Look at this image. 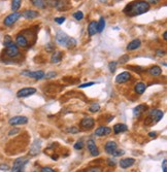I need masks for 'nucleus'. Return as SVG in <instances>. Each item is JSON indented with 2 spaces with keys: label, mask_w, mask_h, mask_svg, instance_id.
<instances>
[{
  "label": "nucleus",
  "mask_w": 167,
  "mask_h": 172,
  "mask_svg": "<svg viewBox=\"0 0 167 172\" xmlns=\"http://www.w3.org/2000/svg\"><path fill=\"white\" fill-rule=\"evenodd\" d=\"M95 85V83L94 81H91V83H83V85L80 86L81 89H83V88H87V87H91V86H94Z\"/></svg>",
  "instance_id": "obj_44"
},
{
  "label": "nucleus",
  "mask_w": 167,
  "mask_h": 172,
  "mask_svg": "<svg viewBox=\"0 0 167 172\" xmlns=\"http://www.w3.org/2000/svg\"><path fill=\"white\" fill-rule=\"evenodd\" d=\"M99 1H100V2H105L106 0H99Z\"/></svg>",
  "instance_id": "obj_54"
},
{
  "label": "nucleus",
  "mask_w": 167,
  "mask_h": 172,
  "mask_svg": "<svg viewBox=\"0 0 167 172\" xmlns=\"http://www.w3.org/2000/svg\"><path fill=\"white\" fill-rule=\"evenodd\" d=\"M156 135H157V133H156V132H150V133H149L150 137H156Z\"/></svg>",
  "instance_id": "obj_51"
},
{
  "label": "nucleus",
  "mask_w": 167,
  "mask_h": 172,
  "mask_svg": "<svg viewBox=\"0 0 167 172\" xmlns=\"http://www.w3.org/2000/svg\"><path fill=\"white\" fill-rule=\"evenodd\" d=\"M164 115V112L160 109H153L149 112V115L148 117L145 119V125H149V126H152V125H155L157 124L158 122H160L162 119Z\"/></svg>",
  "instance_id": "obj_2"
},
{
  "label": "nucleus",
  "mask_w": 167,
  "mask_h": 172,
  "mask_svg": "<svg viewBox=\"0 0 167 172\" xmlns=\"http://www.w3.org/2000/svg\"><path fill=\"white\" fill-rule=\"evenodd\" d=\"M114 134H120L123 133V132H126L128 130V127H127L125 124H116L112 128Z\"/></svg>",
  "instance_id": "obj_23"
},
{
  "label": "nucleus",
  "mask_w": 167,
  "mask_h": 172,
  "mask_svg": "<svg viewBox=\"0 0 167 172\" xmlns=\"http://www.w3.org/2000/svg\"><path fill=\"white\" fill-rule=\"evenodd\" d=\"M100 110V105L98 103H92L89 107L90 112H98Z\"/></svg>",
  "instance_id": "obj_31"
},
{
  "label": "nucleus",
  "mask_w": 167,
  "mask_h": 172,
  "mask_svg": "<svg viewBox=\"0 0 167 172\" xmlns=\"http://www.w3.org/2000/svg\"><path fill=\"white\" fill-rule=\"evenodd\" d=\"M84 148V142L82 141V140H80V141H76V144H74V148L78 150H82V148Z\"/></svg>",
  "instance_id": "obj_38"
},
{
  "label": "nucleus",
  "mask_w": 167,
  "mask_h": 172,
  "mask_svg": "<svg viewBox=\"0 0 167 172\" xmlns=\"http://www.w3.org/2000/svg\"><path fill=\"white\" fill-rule=\"evenodd\" d=\"M36 93V89L35 88H23V89L19 90L17 92V97L18 98H26L29 96L33 95V94Z\"/></svg>",
  "instance_id": "obj_7"
},
{
  "label": "nucleus",
  "mask_w": 167,
  "mask_h": 172,
  "mask_svg": "<svg viewBox=\"0 0 167 172\" xmlns=\"http://www.w3.org/2000/svg\"><path fill=\"white\" fill-rule=\"evenodd\" d=\"M107 164H108V166L114 167V166H116L117 162H116V160H114V159H108V160H107Z\"/></svg>",
  "instance_id": "obj_42"
},
{
  "label": "nucleus",
  "mask_w": 167,
  "mask_h": 172,
  "mask_svg": "<svg viewBox=\"0 0 167 172\" xmlns=\"http://www.w3.org/2000/svg\"><path fill=\"white\" fill-rule=\"evenodd\" d=\"M135 92H136V94H138V95H143V93H145V89H147V85H145V83H137L136 85H135Z\"/></svg>",
  "instance_id": "obj_24"
},
{
  "label": "nucleus",
  "mask_w": 167,
  "mask_h": 172,
  "mask_svg": "<svg viewBox=\"0 0 167 172\" xmlns=\"http://www.w3.org/2000/svg\"><path fill=\"white\" fill-rule=\"evenodd\" d=\"M16 43L20 47H28V40L23 34H18L16 37Z\"/></svg>",
  "instance_id": "obj_15"
},
{
  "label": "nucleus",
  "mask_w": 167,
  "mask_h": 172,
  "mask_svg": "<svg viewBox=\"0 0 167 172\" xmlns=\"http://www.w3.org/2000/svg\"><path fill=\"white\" fill-rule=\"evenodd\" d=\"M95 125V121H94L93 117H85L81 121V127L83 129H86V130H89V129H92Z\"/></svg>",
  "instance_id": "obj_12"
},
{
  "label": "nucleus",
  "mask_w": 167,
  "mask_h": 172,
  "mask_svg": "<svg viewBox=\"0 0 167 172\" xmlns=\"http://www.w3.org/2000/svg\"><path fill=\"white\" fill-rule=\"evenodd\" d=\"M9 169V166L7 164H1L0 165V170H8Z\"/></svg>",
  "instance_id": "obj_46"
},
{
  "label": "nucleus",
  "mask_w": 167,
  "mask_h": 172,
  "mask_svg": "<svg viewBox=\"0 0 167 172\" xmlns=\"http://www.w3.org/2000/svg\"><path fill=\"white\" fill-rule=\"evenodd\" d=\"M19 54H20L19 47L17 45H14V42L5 47V55L7 56L8 58H14V57H17V56H19Z\"/></svg>",
  "instance_id": "obj_6"
},
{
  "label": "nucleus",
  "mask_w": 167,
  "mask_h": 172,
  "mask_svg": "<svg viewBox=\"0 0 167 172\" xmlns=\"http://www.w3.org/2000/svg\"><path fill=\"white\" fill-rule=\"evenodd\" d=\"M22 16H23V18H25L26 20H33V19L38 17V12H37L36 10L27 9V10H25V12H23Z\"/></svg>",
  "instance_id": "obj_18"
},
{
  "label": "nucleus",
  "mask_w": 167,
  "mask_h": 172,
  "mask_svg": "<svg viewBox=\"0 0 167 172\" xmlns=\"http://www.w3.org/2000/svg\"><path fill=\"white\" fill-rule=\"evenodd\" d=\"M147 109H148L147 105H145V104H139V105H137L136 107L133 109V117H139Z\"/></svg>",
  "instance_id": "obj_17"
},
{
  "label": "nucleus",
  "mask_w": 167,
  "mask_h": 172,
  "mask_svg": "<svg viewBox=\"0 0 167 172\" xmlns=\"http://www.w3.org/2000/svg\"><path fill=\"white\" fill-rule=\"evenodd\" d=\"M130 77H131V74L129 72H127V71H125V72H122V73H120L119 75H117V77H116V83H127V81L130 79Z\"/></svg>",
  "instance_id": "obj_13"
},
{
  "label": "nucleus",
  "mask_w": 167,
  "mask_h": 172,
  "mask_svg": "<svg viewBox=\"0 0 167 172\" xmlns=\"http://www.w3.org/2000/svg\"><path fill=\"white\" fill-rule=\"evenodd\" d=\"M149 73L151 75H153V76H158V75H160L162 73V69L160 68L159 66H153L151 67V68L149 69Z\"/></svg>",
  "instance_id": "obj_26"
},
{
  "label": "nucleus",
  "mask_w": 167,
  "mask_h": 172,
  "mask_svg": "<svg viewBox=\"0 0 167 172\" xmlns=\"http://www.w3.org/2000/svg\"><path fill=\"white\" fill-rule=\"evenodd\" d=\"M150 8H151V5L145 0H135L127 4L123 9V12L128 17H136L145 14L147 12H149Z\"/></svg>",
  "instance_id": "obj_1"
},
{
  "label": "nucleus",
  "mask_w": 167,
  "mask_h": 172,
  "mask_svg": "<svg viewBox=\"0 0 167 172\" xmlns=\"http://www.w3.org/2000/svg\"><path fill=\"white\" fill-rule=\"evenodd\" d=\"M129 60H130V57H129L128 55H123L122 57L120 58V60H119V63H120V64H125V63H127Z\"/></svg>",
  "instance_id": "obj_34"
},
{
  "label": "nucleus",
  "mask_w": 167,
  "mask_h": 172,
  "mask_svg": "<svg viewBox=\"0 0 167 172\" xmlns=\"http://www.w3.org/2000/svg\"><path fill=\"white\" fill-rule=\"evenodd\" d=\"M19 132H20V129H18V128H12V129L8 132V136H14V135H16L17 133H19Z\"/></svg>",
  "instance_id": "obj_41"
},
{
  "label": "nucleus",
  "mask_w": 167,
  "mask_h": 172,
  "mask_svg": "<svg viewBox=\"0 0 167 172\" xmlns=\"http://www.w3.org/2000/svg\"><path fill=\"white\" fill-rule=\"evenodd\" d=\"M68 38H69V36H68L65 32H63L62 30H59L56 33V41H57L60 45H64V47H65Z\"/></svg>",
  "instance_id": "obj_9"
},
{
  "label": "nucleus",
  "mask_w": 167,
  "mask_h": 172,
  "mask_svg": "<svg viewBox=\"0 0 167 172\" xmlns=\"http://www.w3.org/2000/svg\"><path fill=\"white\" fill-rule=\"evenodd\" d=\"M159 1L160 0H148V3H151V4H157V3H159Z\"/></svg>",
  "instance_id": "obj_49"
},
{
  "label": "nucleus",
  "mask_w": 167,
  "mask_h": 172,
  "mask_svg": "<svg viewBox=\"0 0 167 172\" xmlns=\"http://www.w3.org/2000/svg\"><path fill=\"white\" fill-rule=\"evenodd\" d=\"M157 55L158 56H165V52L161 51V50H158V51H157Z\"/></svg>",
  "instance_id": "obj_50"
},
{
  "label": "nucleus",
  "mask_w": 167,
  "mask_h": 172,
  "mask_svg": "<svg viewBox=\"0 0 167 172\" xmlns=\"http://www.w3.org/2000/svg\"><path fill=\"white\" fill-rule=\"evenodd\" d=\"M12 37L9 36V35H5V37H4V40H3V45L4 47H8L9 45H12Z\"/></svg>",
  "instance_id": "obj_32"
},
{
  "label": "nucleus",
  "mask_w": 167,
  "mask_h": 172,
  "mask_svg": "<svg viewBox=\"0 0 167 172\" xmlns=\"http://www.w3.org/2000/svg\"><path fill=\"white\" fill-rule=\"evenodd\" d=\"M28 123V117H23V115H16V117H12L8 121V124L10 126H18V125H25Z\"/></svg>",
  "instance_id": "obj_8"
},
{
  "label": "nucleus",
  "mask_w": 167,
  "mask_h": 172,
  "mask_svg": "<svg viewBox=\"0 0 167 172\" xmlns=\"http://www.w3.org/2000/svg\"><path fill=\"white\" fill-rule=\"evenodd\" d=\"M96 33H97V22L92 21L88 25V34H89V36H93Z\"/></svg>",
  "instance_id": "obj_22"
},
{
  "label": "nucleus",
  "mask_w": 167,
  "mask_h": 172,
  "mask_svg": "<svg viewBox=\"0 0 167 172\" xmlns=\"http://www.w3.org/2000/svg\"><path fill=\"white\" fill-rule=\"evenodd\" d=\"M21 1L22 0H12V10L17 12L21 6Z\"/></svg>",
  "instance_id": "obj_30"
},
{
  "label": "nucleus",
  "mask_w": 167,
  "mask_h": 172,
  "mask_svg": "<svg viewBox=\"0 0 167 172\" xmlns=\"http://www.w3.org/2000/svg\"><path fill=\"white\" fill-rule=\"evenodd\" d=\"M73 18L76 19V20H78V21H81V20H83L84 19V14L82 12H74L73 14Z\"/></svg>",
  "instance_id": "obj_35"
},
{
  "label": "nucleus",
  "mask_w": 167,
  "mask_h": 172,
  "mask_svg": "<svg viewBox=\"0 0 167 172\" xmlns=\"http://www.w3.org/2000/svg\"><path fill=\"white\" fill-rule=\"evenodd\" d=\"M87 148L88 150L90 152L92 157H97L99 156V150H98V148L96 146V143L93 139H89L87 142Z\"/></svg>",
  "instance_id": "obj_10"
},
{
  "label": "nucleus",
  "mask_w": 167,
  "mask_h": 172,
  "mask_svg": "<svg viewBox=\"0 0 167 172\" xmlns=\"http://www.w3.org/2000/svg\"><path fill=\"white\" fill-rule=\"evenodd\" d=\"M31 2L37 8H45V5H47L45 0H31Z\"/></svg>",
  "instance_id": "obj_28"
},
{
  "label": "nucleus",
  "mask_w": 167,
  "mask_h": 172,
  "mask_svg": "<svg viewBox=\"0 0 167 172\" xmlns=\"http://www.w3.org/2000/svg\"><path fill=\"white\" fill-rule=\"evenodd\" d=\"M40 148H41V140L36 139L30 146V153H29L30 156L34 157L36 155H38L39 152H40Z\"/></svg>",
  "instance_id": "obj_11"
},
{
  "label": "nucleus",
  "mask_w": 167,
  "mask_h": 172,
  "mask_svg": "<svg viewBox=\"0 0 167 172\" xmlns=\"http://www.w3.org/2000/svg\"><path fill=\"white\" fill-rule=\"evenodd\" d=\"M140 45H141L140 39H133L132 41H130V42L128 43V45H127V50H128V51H134V50L139 49Z\"/></svg>",
  "instance_id": "obj_21"
},
{
  "label": "nucleus",
  "mask_w": 167,
  "mask_h": 172,
  "mask_svg": "<svg viewBox=\"0 0 167 172\" xmlns=\"http://www.w3.org/2000/svg\"><path fill=\"white\" fill-rule=\"evenodd\" d=\"M163 39H164V40H166V39H167V32H166V31L163 33Z\"/></svg>",
  "instance_id": "obj_52"
},
{
  "label": "nucleus",
  "mask_w": 167,
  "mask_h": 172,
  "mask_svg": "<svg viewBox=\"0 0 167 172\" xmlns=\"http://www.w3.org/2000/svg\"><path fill=\"white\" fill-rule=\"evenodd\" d=\"M45 73L42 70H36V71H30V70H24L22 71V75L27 77H30V78L34 79H41L45 77Z\"/></svg>",
  "instance_id": "obj_4"
},
{
  "label": "nucleus",
  "mask_w": 167,
  "mask_h": 172,
  "mask_svg": "<svg viewBox=\"0 0 167 172\" xmlns=\"http://www.w3.org/2000/svg\"><path fill=\"white\" fill-rule=\"evenodd\" d=\"M135 163V159L133 158H126V159H123V160L120 161V166L121 168L123 169H127L129 167L133 166Z\"/></svg>",
  "instance_id": "obj_16"
},
{
  "label": "nucleus",
  "mask_w": 167,
  "mask_h": 172,
  "mask_svg": "<svg viewBox=\"0 0 167 172\" xmlns=\"http://www.w3.org/2000/svg\"><path fill=\"white\" fill-rule=\"evenodd\" d=\"M65 20L66 19L64 18V17H58V18H55V22L57 23V24H59V25L63 24V23L65 22Z\"/></svg>",
  "instance_id": "obj_40"
},
{
  "label": "nucleus",
  "mask_w": 167,
  "mask_h": 172,
  "mask_svg": "<svg viewBox=\"0 0 167 172\" xmlns=\"http://www.w3.org/2000/svg\"><path fill=\"white\" fill-rule=\"evenodd\" d=\"M112 119H114V117H109V119H107V122H110V121H112Z\"/></svg>",
  "instance_id": "obj_53"
},
{
  "label": "nucleus",
  "mask_w": 167,
  "mask_h": 172,
  "mask_svg": "<svg viewBox=\"0 0 167 172\" xmlns=\"http://www.w3.org/2000/svg\"><path fill=\"white\" fill-rule=\"evenodd\" d=\"M117 64L118 63L116 62V61H112V62H110L109 64H108V69H109V71L112 73H114V71H116V69H117Z\"/></svg>",
  "instance_id": "obj_33"
},
{
  "label": "nucleus",
  "mask_w": 167,
  "mask_h": 172,
  "mask_svg": "<svg viewBox=\"0 0 167 172\" xmlns=\"http://www.w3.org/2000/svg\"><path fill=\"white\" fill-rule=\"evenodd\" d=\"M52 50H54V45H52V43H49V45H47V51L51 52Z\"/></svg>",
  "instance_id": "obj_48"
},
{
  "label": "nucleus",
  "mask_w": 167,
  "mask_h": 172,
  "mask_svg": "<svg viewBox=\"0 0 167 172\" xmlns=\"http://www.w3.org/2000/svg\"><path fill=\"white\" fill-rule=\"evenodd\" d=\"M76 45V40L73 38V37H69L67 42H66L65 47H67V49H72V47H74Z\"/></svg>",
  "instance_id": "obj_29"
},
{
  "label": "nucleus",
  "mask_w": 167,
  "mask_h": 172,
  "mask_svg": "<svg viewBox=\"0 0 167 172\" xmlns=\"http://www.w3.org/2000/svg\"><path fill=\"white\" fill-rule=\"evenodd\" d=\"M40 172H56V171L53 168H51V167H42Z\"/></svg>",
  "instance_id": "obj_43"
},
{
  "label": "nucleus",
  "mask_w": 167,
  "mask_h": 172,
  "mask_svg": "<svg viewBox=\"0 0 167 172\" xmlns=\"http://www.w3.org/2000/svg\"><path fill=\"white\" fill-rule=\"evenodd\" d=\"M125 153H124V150H116L114 153H112V156L114 157H120V156H123Z\"/></svg>",
  "instance_id": "obj_39"
},
{
  "label": "nucleus",
  "mask_w": 167,
  "mask_h": 172,
  "mask_svg": "<svg viewBox=\"0 0 167 172\" xmlns=\"http://www.w3.org/2000/svg\"><path fill=\"white\" fill-rule=\"evenodd\" d=\"M162 170L163 172H167V160H163L162 162Z\"/></svg>",
  "instance_id": "obj_45"
},
{
  "label": "nucleus",
  "mask_w": 167,
  "mask_h": 172,
  "mask_svg": "<svg viewBox=\"0 0 167 172\" xmlns=\"http://www.w3.org/2000/svg\"><path fill=\"white\" fill-rule=\"evenodd\" d=\"M117 148H118V145H117L116 142L112 141V140L107 141L105 145H104V150H105V152L107 153L108 155H112V153L117 150Z\"/></svg>",
  "instance_id": "obj_19"
},
{
  "label": "nucleus",
  "mask_w": 167,
  "mask_h": 172,
  "mask_svg": "<svg viewBox=\"0 0 167 172\" xmlns=\"http://www.w3.org/2000/svg\"><path fill=\"white\" fill-rule=\"evenodd\" d=\"M105 28V19L103 17L99 19V22L97 23V32H102Z\"/></svg>",
  "instance_id": "obj_27"
},
{
  "label": "nucleus",
  "mask_w": 167,
  "mask_h": 172,
  "mask_svg": "<svg viewBox=\"0 0 167 172\" xmlns=\"http://www.w3.org/2000/svg\"><path fill=\"white\" fill-rule=\"evenodd\" d=\"M55 6L58 10H67L69 8V4H68L67 0H57Z\"/></svg>",
  "instance_id": "obj_20"
},
{
  "label": "nucleus",
  "mask_w": 167,
  "mask_h": 172,
  "mask_svg": "<svg viewBox=\"0 0 167 172\" xmlns=\"http://www.w3.org/2000/svg\"><path fill=\"white\" fill-rule=\"evenodd\" d=\"M89 172H101V169L99 167H93V168H90Z\"/></svg>",
  "instance_id": "obj_47"
},
{
  "label": "nucleus",
  "mask_w": 167,
  "mask_h": 172,
  "mask_svg": "<svg viewBox=\"0 0 167 172\" xmlns=\"http://www.w3.org/2000/svg\"><path fill=\"white\" fill-rule=\"evenodd\" d=\"M62 57H63V54H62L61 52H54V54L51 57V62L54 63V64H55V63L61 62Z\"/></svg>",
  "instance_id": "obj_25"
},
{
  "label": "nucleus",
  "mask_w": 167,
  "mask_h": 172,
  "mask_svg": "<svg viewBox=\"0 0 167 172\" xmlns=\"http://www.w3.org/2000/svg\"><path fill=\"white\" fill-rule=\"evenodd\" d=\"M112 133V129L109 127H104V126H101V127L97 128L95 131V135L99 136V137H102V136H106L108 134Z\"/></svg>",
  "instance_id": "obj_14"
},
{
  "label": "nucleus",
  "mask_w": 167,
  "mask_h": 172,
  "mask_svg": "<svg viewBox=\"0 0 167 172\" xmlns=\"http://www.w3.org/2000/svg\"><path fill=\"white\" fill-rule=\"evenodd\" d=\"M20 17H21V14H20V12H14L12 14H8V16L6 17L5 19H4L3 24L5 25V26H7V27L12 26V25H14V23H16L17 21H18L19 19H20Z\"/></svg>",
  "instance_id": "obj_5"
},
{
  "label": "nucleus",
  "mask_w": 167,
  "mask_h": 172,
  "mask_svg": "<svg viewBox=\"0 0 167 172\" xmlns=\"http://www.w3.org/2000/svg\"><path fill=\"white\" fill-rule=\"evenodd\" d=\"M27 163H28V158H25V157L18 158L14 162V165L12 167V172H23Z\"/></svg>",
  "instance_id": "obj_3"
},
{
  "label": "nucleus",
  "mask_w": 167,
  "mask_h": 172,
  "mask_svg": "<svg viewBox=\"0 0 167 172\" xmlns=\"http://www.w3.org/2000/svg\"><path fill=\"white\" fill-rule=\"evenodd\" d=\"M78 131H80V130L76 127H70L66 129V132H67V133H71V134H76V133H78Z\"/></svg>",
  "instance_id": "obj_36"
},
{
  "label": "nucleus",
  "mask_w": 167,
  "mask_h": 172,
  "mask_svg": "<svg viewBox=\"0 0 167 172\" xmlns=\"http://www.w3.org/2000/svg\"><path fill=\"white\" fill-rule=\"evenodd\" d=\"M55 76H57V73L55 72V71H50V72H48L47 74H45V78H54Z\"/></svg>",
  "instance_id": "obj_37"
}]
</instances>
